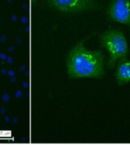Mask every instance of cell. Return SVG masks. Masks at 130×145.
Masks as SVG:
<instances>
[{"label":"cell","mask_w":130,"mask_h":145,"mask_svg":"<svg viewBox=\"0 0 130 145\" xmlns=\"http://www.w3.org/2000/svg\"><path fill=\"white\" fill-rule=\"evenodd\" d=\"M88 37L79 41L68 52L66 58L71 79H101L106 74V60L101 50H89L84 46Z\"/></svg>","instance_id":"1"},{"label":"cell","mask_w":130,"mask_h":145,"mask_svg":"<svg viewBox=\"0 0 130 145\" xmlns=\"http://www.w3.org/2000/svg\"><path fill=\"white\" fill-rule=\"evenodd\" d=\"M99 42L100 46L108 52L106 67L109 70L114 69L119 61L129 55L128 42L121 29L109 28L100 34Z\"/></svg>","instance_id":"2"},{"label":"cell","mask_w":130,"mask_h":145,"mask_svg":"<svg viewBox=\"0 0 130 145\" xmlns=\"http://www.w3.org/2000/svg\"><path fill=\"white\" fill-rule=\"evenodd\" d=\"M48 5L62 13L75 14L100 8L98 0H46Z\"/></svg>","instance_id":"3"},{"label":"cell","mask_w":130,"mask_h":145,"mask_svg":"<svg viewBox=\"0 0 130 145\" xmlns=\"http://www.w3.org/2000/svg\"><path fill=\"white\" fill-rule=\"evenodd\" d=\"M106 12L110 22L130 27V0H110Z\"/></svg>","instance_id":"4"},{"label":"cell","mask_w":130,"mask_h":145,"mask_svg":"<svg viewBox=\"0 0 130 145\" xmlns=\"http://www.w3.org/2000/svg\"><path fill=\"white\" fill-rule=\"evenodd\" d=\"M114 77L119 86L130 82V61L125 58L117 63Z\"/></svg>","instance_id":"5"},{"label":"cell","mask_w":130,"mask_h":145,"mask_svg":"<svg viewBox=\"0 0 130 145\" xmlns=\"http://www.w3.org/2000/svg\"><path fill=\"white\" fill-rule=\"evenodd\" d=\"M2 98L3 101L8 102L9 100H10V95H9L8 93H5V94H4V95H2Z\"/></svg>","instance_id":"6"},{"label":"cell","mask_w":130,"mask_h":145,"mask_svg":"<svg viewBox=\"0 0 130 145\" xmlns=\"http://www.w3.org/2000/svg\"><path fill=\"white\" fill-rule=\"evenodd\" d=\"M21 21L23 24H28V22H29V19L27 18H26V17H22V18H21Z\"/></svg>","instance_id":"7"},{"label":"cell","mask_w":130,"mask_h":145,"mask_svg":"<svg viewBox=\"0 0 130 145\" xmlns=\"http://www.w3.org/2000/svg\"><path fill=\"white\" fill-rule=\"evenodd\" d=\"M23 95V92L21 90H18L17 91H16L15 93V97H17V98H19V97H21V96H22Z\"/></svg>","instance_id":"8"},{"label":"cell","mask_w":130,"mask_h":145,"mask_svg":"<svg viewBox=\"0 0 130 145\" xmlns=\"http://www.w3.org/2000/svg\"><path fill=\"white\" fill-rule=\"evenodd\" d=\"M6 61L8 63H12V62H13V58H12L11 56H9V57H7Z\"/></svg>","instance_id":"9"},{"label":"cell","mask_w":130,"mask_h":145,"mask_svg":"<svg viewBox=\"0 0 130 145\" xmlns=\"http://www.w3.org/2000/svg\"><path fill=\"white\" fill-rule=\"evenodd\" d=\"M7 57L6 55H5V54H4V53H1L0 54V59L1 60H2V61H5V60H6Z\"/></svg>","instance_id":"10"},{"label":"cell","mask_w":130,"mask_h":145,"mask_svg":"<svg viewBox=\"0 0 130 145\" xmlns=\"http://www.w3.org/2000/svg\"><path fill=\"white\" fill-rule=\"evenodd\" d=\"M7 74L9 75V76H15V72H14L13 70H9V71H8V72H7Z\"/></svg>","instance_id":"11"},{"label":"cell","mask_w":130,"mask_h":145,"mask_svg":"<svg viewBox=\"0 0 130 145\" xmlns=\"http://www.w3.org/2000/svg\"><path fill=\"white\" fill-rule=\"evenodd\" d=\"M22 86L25 88H29L30 85H29V83H28V82H23V84H22Z\"/></svg>","instance_id":"12"},{"label":"cell","mask_w":130,"mask_h":145,"mask_svg":"<svg viewBox=\"0 0 130 145\" xmlns=\"http://www.w3.org/2000/svg\"><path fill=\"white\" fill-rule=\"evenodd\" d=\"M5 40H6V36H5V35L0 37V41H1V42H5Z\"/></svg>","instance_id":"13"},{"label":"cell","mask_w":130,"mask_h":145,"mask_svg":"<svg viewBox=\"0 0 130 145\" xmlns=\"http://www.w3.org/2000/svg\"><path fill=\"white\" fill-rule=\"evenodd\" d=\"M5 113H6V109L5 108V107H2L1 110H0V113L3 115V114H5Z\"/></svg>","instance_id":"14"},{"label":"cell","mask_w":130,"mask_h":145,"mask_svg":"<svg viewBox=\"0 0 130 145\" xmlns=\"http://www.w3.org/2000/svg\"><path fill=\"white\" fill-rule=\"evenodd\" d=\"M8 51H9V52H12L15 51V47L14 46H10V47L8 48Z\"/></svg>","instance_id":"15"},{"label":"cell","mask_w":130,"mask_h":145,"mask_svg":"<svg viewBox=\"0 0 130 145\" xmlns=\"http://www.w3.org/2000/svg\"><path fill=\"white\" fill-rule=\"evenodd\" d=\"M11 20H13V21H16V20H18V17L16 15H12L11 16Z\"/></svg>","instance_id":"16"},{"label":"cell","mask_w":130,"mask_h":145,"mask_svg":"<svg viewBox=\"0 0 130 145\" xmlns=\"http://www.w3.org/2000/svg\"><path fill=\"white\" fill-rule=\"evenodd\" d=\"M1 72H2V75H5L7 74V72H8V71H7L5 69H2V70H1Z\"/></svg>","instance_id":"17"},{"label":"cell","mask_w":130,"mask_h":145,"mask_svg":"<svg viewBox=\"0 0 130 145\" xmlns=\"http://www.w3.org/2000/svg\"><path fill=\"white\" fill-rule=\"evenodd\" d=\"M16 80H17V78H16V77H15V76H12V77H11V79H10V81H11V82H15Z\"/></svg>","instance_id":"18"},{"label":"cell","mask_w":130,"mask_h":145,"mask_svg":"<svg viewBox=\"0 0 130 145\" xmlns=\"http://www.w3.org/2000/svg\"><path fill=\"white\" fill-rule=\"evenodd\" d=\"M12 121H13V124L14 125H15L16 123H17V122H18V118H16V117H15V118H13V120H12Z\"/></svg>","instance_id":"19"},{"label":"cell","mask_w":130,"mask_h":145,"mask_svg":"<svg viewBox=\"0 0 130 145\" xmlns=\"http://www.w3.org/2000/svg\"><path fill=\"white\" fill-rule=\"evenodd\" d=\"M30 74H31V72H30V70H27V72H25V76H26V77L29 76Z\"/></svg>","instance_id":"20"},{"label":"cell","mask_w":130,"mask_h":145,"mask_svg":"<svg viewBox=\"0 0 130 145\" xmlns=\"http://www.w3.org/2000/svg\"><path fill=\"white\" fill-rule=\"evenodd\" d=\"M25 69H26V65H23V66H21V67L19 70H20L21 71H24Z\"/></svg>","instance_id":"21"},{"label":"cell","mask_w":130,"mask_h":145,"mask_svg":"<svg viewBox=\"0 0 130 145\" xmlns=\"http://www.w3.org/2000/svg\"><path fill=\"white\" fill-rule=\"evenodd\" d=\"M30 30H31V27H25V32H26V33H29Z\"/></svg>","instance_id":"22"},{"label":"cell","mask_w":130,"mask_h":145,"mask_svg":"<svg viewBox=\"0 0 130 145\" xmlns=\"http://www.w3.org/2000/svg\"><path fill=\"white\" fill-rule=\"evenodd\" d=\"M15 42L18 43V44H20V43H21V39L19 38V37H18V38L15 39Z\"/></svg>","instance_id":"23"},{"label":"cell","mask_w":130,"mask_h":145,"mask_svg":"<svg viewBox=\"0 0 130 145\" xmlns=\"http://www.w3.org/2000/svg\"><path fill=\"white\" fill-rule=\"evenodd\" d=\"M5 120L7 122H10V118H9V116H5Z\"/></svg>","instance_id":"24"},{"label":"cell","mask_w":130,"mask_h":145,"mask_svg":"<svg viewBox=\"0 0 130 145\" xmlns=\"http://www.w3.org/2000/svg\"><path fill=\"white\" fill-rule=\"evenodd\" d=\"M27 6L26 5H23V8H27Z\"/></svg>","instance_id":"25"},{"label":"cell","mask_w":130,"mask_h":145,"mask_svg":"<svg viewBox=\"0 0 130 145\" xmlns=\"http://www.w3.org/2000/svg\"><path fill=\"white\" fill-rule=\"evenodd\" d=\"M21 139H22V140H26V138H21Z\"/></svg>","instance_id":"26"},{"label":"cell","mask_w":130,"mask_h":145,"mask_svg":"<svg viewBox=\"0 0 130 145\" xmlns=\"http://www.w3.org/2000/svg\"><path fill=\"white\" fill-rule=\"evenodd\" d=\"M29 96H30V94H29V93H27V97H29Z\"/></svg>","instance_id":"27"},{"label":"cell","mask_w":130,"mask_h":145,"mask_svg":"<svg viewBox=\"0 0 130 145\" xmlns=\"http://www.w3.org/2000/svg\"><path fill=\"white\" fill-rule=\"evenodd\" d=\"M33 1H34V2H35V1H36V0H33Z\"/></svg>","instance_id":"28"},{"label":"cell","mask_w":130,"mask_h":145,"mask_svg":"<svg viewBox=\"0 0 130 145\" xmlns=\"http://www.w3.org/2000/svg\"><path fill=\"white\" fill-rule=\"evenodd\" d=\"M0 123H1V119H0Z\"/></svg>","instance_id":"29"},{"label":"cell","mask_w":130,"mask_h":145,"mask_svg":"<svg viewBox=\"0 0 130 145\" xmlns=\"http://www.w3.org/2000/svg\"><path fill=\"white\" fill-rule=\"evenodd\" d=\"M8 1H11V0H8Z\"/></svg>","instance_id":"30"},{"label":"cell","mask_w":130,"mask_h":145,"mask_svg":"<svg viewBox=\"0 0 130 145\" xmlns=\"http://www.w3.org/2000/svg\"><path fill=\"white\" fill-rule=\"evenodd\" d=\"M0 37H1V34H0Z\"/></svg>","instance_id":"31"}]
</instances>
